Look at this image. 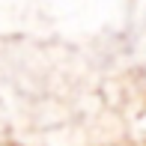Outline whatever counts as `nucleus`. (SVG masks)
Listing matches in <instances>:
<instances>
[]
</instances>
